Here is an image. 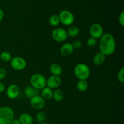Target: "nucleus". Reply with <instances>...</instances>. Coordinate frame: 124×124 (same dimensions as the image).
I'll return each instance as SVG.
<instances>
[{
  "label": "nucleus",
  "instance_id": "nucleus-1",
  "mask_svg": "<svg viewBox=\"0 0 124 124\" xmlns=\"http://www.w3.org/2000/svg\"><path fill=\"white\" fill-rule=\"evenodd\" d=\"M116 48V41L113 35L109 33L103 34L99 41L100 52L105 56L111 55L115 53Z\"/></svg>",
  "mask_w": 124,
  "mask_h": 124
},
{
  "label": "nucleus",
  "instance_id": "nucleus-2",
  "mask_svg": "<svg viewBox=\"0 0 124 124\" xmlns=\"http://www.w3.org/2000/svg\"><path fill=\"white\" fill-rule=\"evenodd\" d=\"M15 119V113L12 108L7 106L0 107V124H10Z\"/></svg>",
  "mask_w": 124,
  "mask_h": 124
},
{
  "label": "nucleus",
  "instance_id": "nucleus-3",
  "mask_svg": "<svg viewBox=\"0 0 124 124\" xmlns=\"http://www.w3.org/2000/svg\"><path fill=\"white\" fill-rule=\"evenodd\" d=\"M74 73L79 80H87L90 75V69L87 64L79 63L75 66Z\"/></svg>",
  "mask_w": 124,
  "mask_h": 124
},
{
  "label": "nucleus",
  "instance_id": "nucleus-4",
  "mask_svg": "<svg viewBox=\"0 0 124 124\" xmlns=\"http://www.w3.org/2000/svg\"><path fill=\"white\" fill-rule=\"evenodd\" d=\"M46 77L40 73L33 74L30 79V85L39 90L46 87Z\"/></svg>",
  "mask_w": 124,
  "mask_h": 124
},
{
  "label": "nucleus",
  "instance_id": "nucleus-5",
  "mask_svg": "<svg viewBox=\"0 0 124 124\" xmlns=\"http://www.w3.org/2000/svg\"><path fill=\"white\" fill-rule=\"evenodd\" d=\"M60 23L65 26H70L75 21L73 14L70 11L64 10L61 11L59 15Z\"/></svg>",
  "mask_w": 124,
  "mask_h": 124
},
{
  "label": "nucleus",
  "instance_id": "nucleus-6",
  "mask_svg": "<svg viewBox=\"0 0 124 124\" xmlns=\"http://www.w3.org/2000/svg\"><path fill=\"white\" fill-rule=\"evenodd\" d=\"M52 37L57 42H62L66 41L68 38L67 33L64 29L58 27L54 29L52 32Z\"/></svg>",
  "mask_w": 124,
  "mask_h": 124
},
{
  "label": "nucleus",
  "instance_id": "nucleus-7",
  "mask_svg": "<svg viewBox=\"0 0 124 124\" xmlns=\"http://www.w3.org/2000/svg\"><path fill=\"white\" fill-rule=\"evenodd\" d=\"M10 66L13 70L21 71L26 67V61L20 56L13 57L10 61Z\"/></svg>",
  "mask_w": 124,
  "mask_h": 124
},
{
  "label": "nucleus",
  "instance_id": "nucleus-8",
  "mask_svg": "<svg viewBox=\"0 0 124 124\" xmlns=\"http://www.w3.org/2000/svg\"><path fill=\"white\" fill-rule=\"evenodd\" d=\"M89 33L91 37L98 39L104 34V29L102 26L99 23H93L89 29Z\"/></svg>",
  "mask_w": 124,
  "mask_h": 124
},
{
  "label": "nucleus",
  "instance_id": "nucleus-9",
  "mask_svg": "<svg viewBox=\"0 0 124 124\" xmlns=\"http://www.w3.org/2000/svg\"><path fill=\"white\" fill-rule=\"evenodd\" d=\"M30 106L37 110H42L46 105V101L40 95L35 96L30 99Z\"/></svg>",
  "mask_w": 124,
  "mask_h": 124
},
{
  "label": "nucleus",
  "instance_id": "nucleus-10",
  "mask_svg": "<svg viewBox=\"0 0 124 124\" xmlns=\"http://www.w3.org/2000/svg\"><path fill=\"white\" fill-rule=\"evenodd\" d=\"M61 79L59 76H51L47 79L46 87L51 89H57L61 85Z\"/></svg>",
  "mask_w": 124,
  "mask_h": 124
},
{
  "label": "nucleus",
  "instance_id": "nucleus-11",
  "mask_svg": "<svg viewBox=\"0 0 124 124\" xmlns=\"http://www.w3.org/2000/svg\"><path fill=\"white\" fill-rule=\"evenodd\" d=\"M20 90L19 87L16 84H11L6 90V94L10 99H15L19 96Z\"/></svg>",
  "mask_w": 124,
  "mask_h": 124
},
{
  "label": "nucleus",
  "instance_id": "nucleus-12",
  "mask_svg": "<svg viewBox=\"0 0 124 124\" xmlns=\"http://www.w3.org/2000/svg\"><path fill=\"white\" fill-rule=\"evenodd\" d=\"M74 51L73 47L72 46V44L70 42L65 43L61 46L60 48V53L63 56H69L73 53Z\"/></svg>",
  "mask_w": 124,
  "mask_h": 124
},
{
  "label": "nucleus",
  "instance_id": "nucleus-13",
  "mask_svg": "<svg viewBox=\"0 0 124 124\" xmlns=\"http://www.w3.org/2000/svg\"><path fill=\"white\" fill-rule=\"evenodd\" d=\"M24 93L25 96L29 99H31V98L35 96L39 95V90L33 88L31 85L27 86L24 88Z\"/></svg>",
  "mask_w": 124,
  "mask_h": 124
},
{
  "label": "nucleus",
  "instance_id": "nucleus-14",
  "mask_svg": "<svg viewBox=\"0 0 124 124\" xmlns=\"http://www.w3.org/2000/svg\"><path fill=\"white\" fill-rule=\"evenodd\" d=\"M106 56L104 55L101 52H98L94 54L93 58V62L96 65H101L105 62Z\"/></svg>",
  "mask_w": 124,
  "mask_h": 124
},
{
  "label": "nucleus",
  "instance_id": "nucleus-15",
  "mask_svg": "<svg viewBox=\"0 0 124 124\" xmlns=\"http://www.w3.org/2000/svg\"><path fill=\"white\" fill-rule=\"evenodd\" d=\"M19 121L21 124H33V118L32 116L27 113H22L19 117Z\"/></svg>",
  "mask_w": 124,
  "mask_h": 124
},
{
  "label": "nucleus",
  "instance_id": "nucleus-16",
  "mask_svg": "<svg viewBox=\"0 0 124 124\" xmlns=\"http://www.w3.org/2000/svg\"><path fill=\"white\" fill-rule=\"evenodd\" d=\"M50 72L52 76H60L62 73L61 66L57 63H53L50 67Z\"/></svg>",
  "mask_w": 124,
  "mask_h": 124
},
{
  "label": "nucleus",
  "instance_id": "nucleus-17",
  "mask_svg": "<svg viewBox=\"0 0 124 124\" xmlns=\"http://www.w3.org/2000/svg\"><path fill=\"white\" fill-rule=\"evenodd\" d=\"M41 96L44 99L45 101H49L53 98V92L52 89L46 87L41 90Z\"/></svg>",
  "mask_w": 124,
  "mask_h": 124
},
{
  "label": "nucleus",
  "instance_id": "nucleus-18",
  "mask_svg": "<svg viewBox=\"0 0 124 124\" xmlns=\"http://www.w3.org/2000/svg\"><path fill=\"white\" fill-rule=\"evenodd\" d=\"M64 94L62 90L61 89L57 88L53 92V99L57 102H59L64 99Z\"/></svg>",
  "mask_w": 124,
  "mask_h": 124
},
{
  "label": "nucleus",
  "instance_id": "nucleus-19",
  "mask_svg": "<svg viewBox=\"0 0 124 124\" xmlns=\"http://www.w3.org/2000/svg\"><path fill=\"white\" fill-rule=\"evenodd\" d=\"M67 33L69 37L75 38L79 35L80 30L79 27L76 26H70L67 31Z\"/></svg>",
  "mask_w": 124,
  "mask_h": 124
},
{
  "label": "nucleus",
  "instance_id": "nucleus-20",
  "mask_svg": "<svg viewBox=\"0 0 124 124\" xmlns=\"http://www.w3.org/2000/svg\"><path fill=\"white\" fill-rule=\"evenodd\" d=\"M76 86H77L78 90L79 92H84L88 89V84L87 80H79Z\"/></svg>",
  "mask_w": 124,
  "mask_h": 124
},
{
  "label": "nucleus",
  "instance_id": "nucleus-21",
  "mask_svg": "<svg viewBox=\"0 0 124 124\" xmlns=\"http://www.w3.org/2000/svg\"><path fill=\"white\" fill-rule=\"evenodd\" d=\"M12 59V54L10 52H7V51H4V52H1V54H0V59L2 62H10Z\"/></svg>",
  "mask_w": 124,
  "mask_h": 124
},
{
  "label": "nucleus",
  "instance_id": "nucleus-22",
  "mask_svg": "<svg viewBox=\"0 0 124 124\" xmlns=\"http://www.w3.org/2000/svg\"><path fill=\"white\" fill-rule=\"evenodd\" d=\"M49 24L53 27H56L60 24V19L59 16L57 15H53L49 18Z\"/></svg>",
  "mask_w": 124,
  "mask_h": 124
},
{
  "label": "nucleus",
  "instance_id": "nucleus-23",
  "mask_svg": "<svg viewBox=\"0 0 124 124\" xmlns=\"http://www.w3.org/2000/svg\"><path fill=\"white\" fill-rule=\"evenodd\" d=\"M47 118V115L42 111H39L36 115V120L39 124L45 122Z\"/></svg>",
  "mask_w": 124,
  "mask_h": 124
},
{
  "label": "nucleus",
  "instance_id": "nucleus-24",
  "mask_svg": "<svg viewBox=\"0 0 124 124\" xmlns=\"http://www.w3.org/2000/svg\"><path fill=\"white\" fill-rule=\"evenodd\" d=\"M117 78L119 82L121 83L124 84V67H122L121 69L119 70L118 73H117Z\"/></svg>",
  "mask_w": 124,
  "mask_h": 124
},
{
  "label": "nucleus",
  "instance_id": "nucleus-25",
  "mask_svg": "<svg viewBox=\"0 0 124 124\" xmlns=\"http://www.w3.org/2000/svg\"><path fill=\"white\" fill-rule=\"evenodd\" d=\"M87 45L90 48L94 47L97 45V39L92 37L89 38L87 41Z\"/></svg>",
  "mask_w": 124,
  "mask_h": 124
},
{
  "label": "nucleus",
  "instance_id": "nucleus-26",
  "mask_svg": "<svg viewBox=\"0 0 124 124\" xmlns=\"http://www.w3.org/2000/svg\"><path fill=\"white\" fill-rule=\"evenodd\" d=\"M72 46L73 47L74 49H79V48L82 47V42L80 40H76V41H75L73 42Z\"/></svg>",
  "mask_w": 124,
  "mask_h": 124
},
{
  "label": "nucleus",
  "instance_id": "nucleus-27",
  "mask_svg": "<svg viewBox=\"0 0 124 124\" xmlns=\"http://www.w3.org/2000/svg\"><path fill=\"white\" fill-rule=\"evenodd\" d=\"M6 70L4 68H0V81L4 79L6 76Z\"/></svg>",
  "mask_w": 124,
  "mask_h": 124
},
{
  "label": "nucleus",
  "instance_id": "nucleus-28",
  "mask_svg": "<svg viewBox=\"0 0 124 124\" xmlns=\"http://www.w3.org/2000/svg\"><path fill=\"white\" fill-rule=\"evenodd\" d=\"M119 22L122 27L124 26V12H122L119 16Z\"/></svg>",
  "mask_w": 124,
  "mask_h": 124
},
{
  "label": "nucleus",
  "instance_id": "nucleus-29",
  "mask_svg": "<svg viewBox=\"0 0 124 124\" xmlns=\"http://www.w3.org/2000/svg\"><path fill=\"white\" fill-rule=\"evenodd\" d=\"M5 89H6V87H5L4 84L0 81V93L4 92Z\"/></svg>",
  "mask_w": 124,
  "mask_h": 124
},
{
  "label": "nucleus",
  "instance_id": "nucleus-30",
  "mask_svg": "<svg viewBox=\"0 0 124 124\" xmlns=\"http://www.w3.org/2000/svg\"><path fill=\"white\" fill-rule=\"evenodd\" d=\"M4 12L3 10L0 8V22L2 21V19H4Z\"/></svg>",
  "mask_w": 124,
  "mask_h": 124
},
{
  "label": "nucleus",
  "instance_id": "nucleus-31",
  "mask_svg": "<svg viewBox=\"0 0 124 124\" xmlns=\"http://www.w3.org/2000/svg\"><path fill=\"white\" fill-rule=\"evenodd\" d=\"M10 124H21V122H19V119H14L12 121V122H11Z\"/></svg>",
  "mask_w": 124,
  "mask_h": 124
},
{
  "label": "nucleus",
  "instance_id": "nucleus-32",
  "mask_svg": "<svg viewBox=\"0 0 124 124\" xmlns=\"http://www.w3.org/2000/svg\"><path fill=\"white\" fill-rule=\"evenodd\" d=\"M39 124H49L47 123V122H42V123H40Z\"/></svg>",
  "mask_w": 124,
  "mask_h": 124
}]
</instances>
